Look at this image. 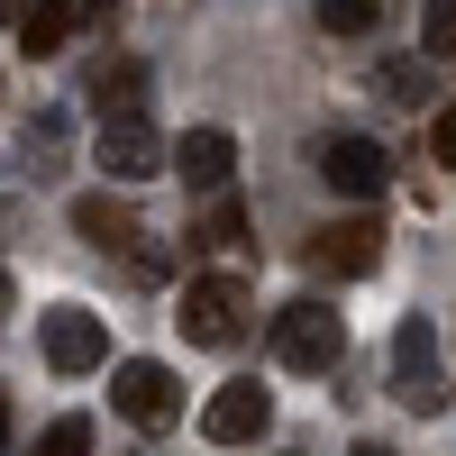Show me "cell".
Here are the masks:
<instances>
[{"label":"cell","instance_id":"cell-13","mask_svg":"<svg viewBox=\"0 0 456 456\" xmlns=\"http://www.w3.org/2000/svg\"><path fill=\"white\" fill-rule=\"evenodd\" d=\"M83 19H92V10H55V0H46V10H19V46H28V55H55Z\"/></svg>","mask_w":456,"mask_h":456},{"label":"cell","instance_id":"cell-11","mask_svg":"<svg viewBox=\"0 0 456 456\" xmlns=\"http://www.w3.org/2000/svg\"><path fill=\"white\" fill-rule=\"evenodd\" d=\"M228 165H238V137L228 128H183V146H174V174L192 183V192H228Z\"/></svg>","mask_w":456,"mask_h":456},{"label":"cell","instance_id":"cell-8","mask_svg":"<svg viewBox=\"0 0 456 456\" xmlns=\"http://www.w3.org/2000/svg\"><path fill=\"white\" fill-rule=\"evenodd\" d=\"M384 265V219H329L311 238V274H374Z\"/></svg>","mask_w":456,"mask_h":456},{"label":"cell","instance_id":"cell-19","mask_svg":"<svg viewBox=\"0 0 456 456\" xmlns=\"http://www.w3.org/2000/svg\"><path fill=\"white\" fill-rule=\"evenodd\" d=\"M384 101H402V110L429 101V73H420V64H384Z\"/></svg>","mask_w":456,"mask_h":456},{"label":"cell","instance_id":"cell-2","mask_svg":"<svg viewBox=\"0 0 456 456\" xmlns=\"http://www.w3.org/2000/svg\"><path fill=\"white\" fill-rule=\"evenodd\" d=\"M274 356L292 374H329L347 356V320H338L329 301H292V311H274Z\"/></svg>","mask_w":456,"mask_h":456},{"label":"cell","instance_id":"cell-18","mask_svg":"<svg viewBox=\"0 0 456 456\" xmlns=\"http://www.w3.org/2000/svg\"><path fill=\"white\" fill-rule=\"evenodd\" d=\"M420 46H429V55H456V0L420 10Z\"/></svg>","mask_w":456,"mask_h":456},{"label":"cell","instance_id":"cell-14","mask_svg":"<svg viewBox=\"0 0 456 456\" xmlns=\"http://www.w3.org/2000/svg\"><path fill=\"white\" fill-rule=\"evenodd\" d=\"M238 238H247V210H238V192H219L192 228V247H238Z\"/></svg>","mask_w":456,"mask_h":456},{"label":"cell","instance_id":"cell-10","mask_svg":"<svg viewBox=\"0 0 456 456\" xmlns=\"http://www.w3.org/2000/svg\"><path fill=\"white\" fill-rule=\"evenodd\" d=\"M320 174H329V192H356V201H374L393 183V156L374 137H329L320 146Z\"/></svg>","mask_w":456,"mask_h":456},{"label":"cell","instance_id":"cell-6","mask_svg":"<svg viewBox=\"0 0 456 456\" xmlns=\"http://www.w3.org/2000/svg\"><path fill=\"white\" fill-rule=\"evenodd\" d=\"M110 411H119V420H137V429H165L174 411H183V384H174L156 356H128L119 374H110Z\"/></svg>","mask_w":456,"mask_h":456},{"label":"cell","instance_id":"cell-3","mask_svg":"<svg viewBox=\"0 0 456 456\" xmlns=\"http://www.w3.org/2000/svg\"><path fill=\"white\" fill-rule=\"evenodd\" d=\"M73 228H83L101 256H128V274H137V283H156V274H165V247H146V228H137V210H128V201L83 192V201H73Z\"/></svg>","mask_w":456,"mask_h":456},{"label":"cell","instance_id":"cell-15","mask_svg":"<svg viewBox=\"0 0 456 456\" xmlns=\"http://www.w3.org/2000/svg\"><path fill=\"white\" fill-rule=\"evenodd\" d=\"M28 165H37V174L64 165V119H55V110H37V119H28Z\"/></svg>","mask_w":456,"mask_h":456},{"label":"cell","instance_id":"cell-7","mask_svg":"<svg viewBox=\"0 0 456 456\" xmlns=\"http://www.w3.org/2000/svg\"><path fill=\"white\" fill-rule=\"evenodd\" d=\"M265 420H274V393L265 384H219L201 402V438L210 447H247V438H265Z\"/></svg>","mask_w":456,"mask_h":456},{"label":"cell","instance_id":"cell-21","mask_svg":"<svg viewBox=\"0 0 456 456\" xmlns=\"http://www.w3.org/2000/svg\"><path fill=\"white\" fill-rule=\"evenodd\" d=\"M0 447H10V393H0Z\"/></svg>","mask_w":456,"mask_h":456},{"label":"cell","instance_id":"cell-20","mask_svg":"<svg viewBox=\"0 0 456 456\" xmlns=\"http://www.w3.org/2000/svg\"><path fill=\"white\" fill-rule=\"evenodd\" d=\"M429 156H438V165H456V101L429 119Z\"/></svg>","mask_w":456,"mask_h":456},{"label":"cell","instance_id":"cell-23","mask_svg":"<svg viewBox=\"0 0 456 456\" xmlns=\"http://www.w3.org/2000/svg\"><path fill=\"white\" fill-rule=\"evenodd\" d=\"M0 320H10V311H0Z\"/></svg>","mask_w":456,"mask_h":456},{"label":"cell","instance_id":"cell-1","mask_svg":"<svg viewBox=\"0 0 456 456\" xmlns=\"http://www.w3.org/2000/svg\"><path fill=\"white\" fill-rule=\"evenodd\" d=\"M183 338L192 347H238L247 338V320H256V292L238 283V274H201V283H183Z\"/></svg>","mask_w":456,"mask_h":456},{"label":"cell","instance_id":"cell-5","mask_svg":"<svg viewBox=\"0 0 456 456\" xmlns=\"http://www.w3.org/2000/svg\"><path fill=\"white\" fill-rule=\"evenodd\" d=\"M92 165L110 183H156V174H174V146L156 137V119H110L101 146H92Z\"/></svg>","mask_w":456,"mask_h":456},{"label":"cell","instance_id":"cell-16","mask_svg":"<svg viewBox=\"0 0 456 456\" xmlns=\"http://www.w3.org/2000/svg\"><path fill=\"white\" fill-rule=\"evenodd\" d=\"M374 19H384L374 0H320V28H329V37H365Z\"/></svg>","mask_w":456,"mask_h":456},{"label":"cell","instance_id":"cell-22","mask_svg":"<svg viewBox=\"0 0 456 456\" xmlns=\"http://www.w3.org/2000/svg\"><path fill=\"white\" fill-rule=\"evenodd\" d=\"M356 456H393V447H356Z\"/></svg>","mask_w":456,"mask_h":456},{"label":"cell","instance_id":"cell-9","mask_svg":"<svg viewBox=\"0 0 456 456\" xmlns=\"http://www.w3.org/2000/svg\"><path fill=\"white\" fill-rule=\"evenodd\" d=\"M46 365L55 374H92V365H110V329L92 320V311H46Z\"/></svg>","mask_w":456,"mask_h":456},{"label":"cell","instance_id":"cell-12","mask_svg":"<svg viewBox=\"0 0 456 456\" xmlns=\"http://www.w3.org/2000/svg\"><path fill=\"white\" fill-rule=\"evenodd\" d=\"M92 110H101V128L110 119H146V64L137 55H110V64H92Z\"/></svg>","mask_w":456,"mask_h":456},{"label":"cell","instance_id":"cell-4","mask_svg":"<svg viewBox=\"0 0 456 456\" xmlns=\"http://www.w3.org/2000/svg\"><path fill=\"white\" fill-rule=\"evenodd\" d=\"M393 393L411 402V411H447V365H438V329L429 320H402L393 329Z\"/></svg>","mask_w":456,"mask_h":456},{"label":"cell","instance_id":"cell-17","mask_svg":"<svg viewBox=\"0 0 456 456\" xmlns=\"http://www.w3.org/2000/svg\"><path fill=\"white\" fill-rule=\"evenodd\" d=\"M37 456H92V420H83V411H64V420L37 438Z\"/></svg>","mask_w":456,"mask_h":456}]
</instances>
